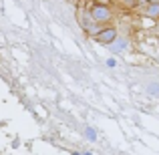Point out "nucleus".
<instances>
[{
    "instance_id": "nucleus-3",
    "label": "nucleus",
    "mask_w": 159,
    "mask_h": 155,
    "mask_svg": "<svg viewBox=\"0 0 159 155\" xmlns=\"http://www.w3.org/2000/svg\"><path fill=\"white\" fill-rule=\"evenodd\" d=\"M115 36H117L115 28H101L99 32H95V40H97V43H103V44H109Z\"/></svg>"
},
{
    "instance_id": "nucleus-1",
    "label": "nucleus",
    "mask_w": 159,
    "mask_h": 155,
    "mask_svg": "<svg viewBox=\"0 0 159 155\" xmlns=\"http://www.w3.org/2000/svg\"><path fill=\"white\" fill-rule=\"evenodd\" d=\"M89 14H91V18L95 20V22H109L111 20V8L109 6H101V4H95V6H91V10H89Z\"/></svg>"
},
{
    "instance_id": "nucleus-9",
    "label": "nucleus",
    "mask_w": 159,
    "mask_h": 155,
    "mask_svg": "<svg viewBox=\"0 0 159 155\" xmlns=\"http://www.w3.org/2000/svg\"><path fill=\"white\" fill-rule=\"evenodd\" d=\"M75 155H93V153H89V151H85V153H75Z\"/></svg>"
},
{
    "instance_id": "nucleus-4",
    "label": "nucleus",
    "mask_w": 159,
    "mask_h": 155,
    "mask_svg": "<svg viewBox=\"0 0 159 155\" xmlns=\"http://www.w3.org/2000/svg\"><path fill=\"white\" fill-rule=\"evenodd\" d=\"M145 14L151 16V18H159V2H149L145 8Z\"/></svg>"
},
{
    "instance_id": "nucleus-2",
    "label": "nucleus",
    "mask_w": 159,
    "mask_h": 155,
    "mask_svg": "<svg viewBox=\"0 0 159 155\" xmlns=\"http://www.w3.org/2000/svg\"><path fill=\"white\" fill-rule=\"evenodd\" d=\"M109 48H111V52H115V54H121V52H125L127 51V47H129V40L125 39V36H119L117 34L115 39L111 40V43L107 44Z\"/></svg>"
},
{
    "instance_id": "nucleus-10",
    "label": "nucleus",
    "mask_w": 159,
    "mask_h": 155,
    "mask_svg": "<svg viewBox=\"0 0 159 155\" xmlns=\"http://www.w3.org/2000/svg\"><path fill=\"white\" fill-rule=\"evenodd\" d=\"M147 2H159V0H147Z\"/></svg>"
},
{
    "instance_id": "nucleus-7",
    "label": "nucleus",
    "mask_w": 159,
    "mask_h": 155,
    "mask_svg": "<svg viewBox=\"0 0 159 155\" xmlns=\"http://www.w3.org/2000/svg\"><path fill=\"white\" fill-rule=\"evenodd\" d=\"M107 66H109V69H115V66H117V61H115V58H107Z\"/></svg>"
},
{
    "instance_id": "nucleus-5",
    "label": "nucleus",
    "mask_w": 159,
    "mask_h": 155,
    "mask_svg": "<svg viewBox=\"0 0 159 155\" xmlns=\"http://www.w3.org/2000/svg\"><path fill=\"white\" fill-rule=\"evenodd\" d=\"M147 91H149V95H153V97H159V83H149Z\"/></svg>"
},
{
    "instance_id": "nucleus-8",
    "label": "nucleus",
    "mask_w": 159,
    "mask_h": 155,
    "mask_svg": "<svg viewBox=\"0 0 159 155\" xmlns=\"http://www.w3.org/2000/svg\"><path fill=\"white\" fill-rule=\"evenodd\" d=\"M121 2H123V4H127V6H133V4H135L137 0H121Z\"/></svg>"
},
{
    "instance_id": "nucleus-6",
    "label": "nucleus",
    "mask_w": 159,
    "mask_h": 155,
    "mask_svg": "<svg viewBox=\"0 0 159 155\" xmlns=\"http://www.w3.org/2000/svg\"><path fill=\"white\" fill-rule=\"evenodd\" d=\"M85 135H87V139H91V141H95V139H97V135H95V131H93V129H87V131H85Z\"/></svg>"
}]
</instances>
